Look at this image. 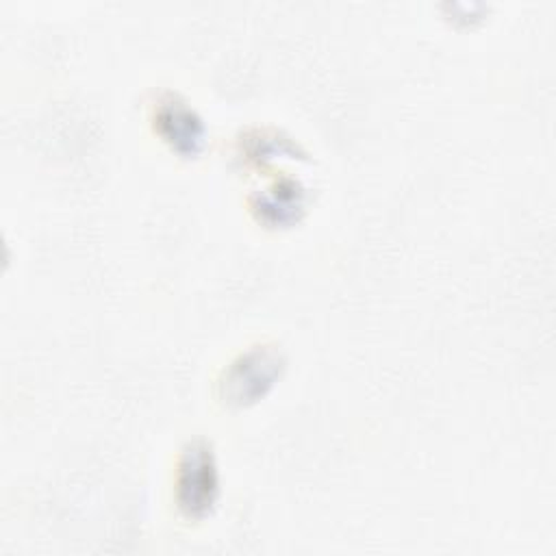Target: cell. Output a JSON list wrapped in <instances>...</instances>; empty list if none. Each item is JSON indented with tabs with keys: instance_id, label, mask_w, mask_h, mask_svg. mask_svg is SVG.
I'll return each instance as SVG.
<instances>
[{
	"instance_id": "1",
	"label": "cell",
	"mask_w": 556,
	"mask_h": 556,
	"mask_svg": "<svg viewBox=\"0 0 556 556\" xmlns=\"http://www.w3.org/2000/svg\"><path fill=\"white\" fill-rule=\"evenodd\" d=\"M215 500V473L206 450H193L178 480V502L189 517H202Z\"/></svg>"
}]
</instances>
